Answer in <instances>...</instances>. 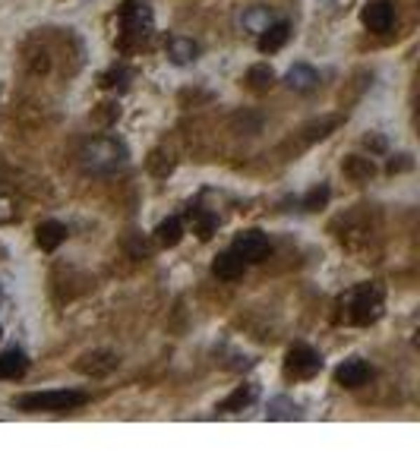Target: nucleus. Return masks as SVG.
I'll return each instance as SVG.
<instances>
[{
	"instance_id": "12",
	"label": "nucleus",
	"mask_w": 420,
	"mask_h": 473,
	"mask_svg": "<svg viewBox=\"0 0 420 473\" xmlns=\"http://www.w3.org/2000/svg\"><path fill=\"white\" fill-rule=\"evenodd\" d=\"M114 366H117V357H111V353H89V357H83L76 363V369L86 372V376H108Z\"/></svg>"
},
{
	"instance_id": "17",
	"label": "nucleus",
	"mask_w": 420,
	"mask_h": 473,
	"mask_svg": "<svg viewBox=\"0 0 420 473\" xmlns=\"http://www.w3.org/2000/svg\"><path fill=\"white\" fill-rule=\"evenodd\" d=\"M155 237H158L161 246H177L180 237H184V224H180V218H168L158 224V231H155Z\"/></svg>"
},
{
	"instance_id": "14",
	"label": "nucleus",
	"mask_w": 420,
	"mask_h": 473,
	"mask_svg": "<svg viewBox=\"0 0 420 473\" xmlns=\"http://www.w3.org/2000/svg\"><path fill=\"white\" fill-rule=\"evenodd\" d=\"M196 54H199V48L193 38H171V41H168V57H171L174 63H180V67L196 60Z\"/></svg>"
},
{
	"instance_id": "18",
	"label": "nucleus",
	"mask_w": 420,
	"mask_h": 473,
	"mask_svg": "<svg viewBox=\"0 0 420 473\" xmlns=\"http://www.w3.org/2000/svg\"><path fill=\"white\" fill-rule=\"evenodd\" d=\"M190 218H193V231L199 233V240H209L212 231L218 227V218H215V214H205V212H199V208H196V212L190 208Z\"/></svg>"
},
{
	"instance_id": "13",
	"label": "nucleus",
	"mask_w": 420,
	"mask_h": 473,
	"mask_svg": "<svg viewBox=\"0 0 420 473\" xmlns=\"http://www.w3.org/2000/svg\"><path fill=\"white\" fill-rule=\"evenodd\" d=\"M26 369H29V359L22 350L0 353V378H20Z\"/></svg>"
},
{
	"instance_id": "4",
	"label": "nucleus",
	"mask_w": 420,
	"mask_h": 473,
	"mask_svg": "<svg viewBox=\"0 0 420 473\" xmlns=\"http://www.w3.org/2000/svg\"><path fill=\"white\" fill-rule=\"evenodd\" d=\"M348 309H351V322H357V325H370V322H376L379 319V309H382L379 287H373V284L357 287L354 294H351V300H348Z\"/></svg>"
},
{
	"instance_id": "5",
	"label": "nucleus",
	"mask_w": 420,
	"mask_h": 473,
	"mask_svg": "<svg viewBox=\"0 0 420 473\" xmlns=\"http://www.w3.org/2000/svg\"><path fill=\"white\" fill-rule=\"evenodd\" d=\"M285 369H287V376H294V378H313L319 369H323V359H319V353L313 350V347L294 344L291 350H287Z\"/></svg>"
},
{
	"instance_id": "21",
	"label": "nucleus",
	"mask_w": 420,
	"mask_h": 473,
	"mask_svg": "<svg viewBox=\"0 0 420 473\" xmlns=\"http://www.w3.org/2000/svg\"><path fill=\"white\" fill-rule=\"evenodd\" d=\"M325 199H329V186H319V189H313V193L306 196V202H304V205H306V208H310V212H313V208L325 205Z\"/></svg>"
},
{
	"instance_id": "8",
	"label": "nucleus",
	"mask_w": 420,
	"mask_h": 473,
	"mask_svg": "<svg viewBox=\"0 0 420 473\" xmlns=\"http://www.w3.org/2000/svg\"><path fill=\"white\" fill-rule=\"evenodd\" d=\"M335 382L344 385V388H360V385L370 382V366L363 359H344L335 369Z\"/></svg>"
},
{
	"instance_id": "15",
	"label": "nucleus",
	"mask_w": 420,
	"mask_h": 473,
	"mask_svg": "<svg viewBox=\"0 0 420 473\" xmlns=\"http://www.w3.org/2000/svg\"><path fill=\"white\" fill-rule=\"evenodd\" d=\"M316 82H319L316 69L306 67V63H297V67L287 73V85L297 88V92H313V88H316Z\"/></svg>"
},
{
	"instance_id": "9",
	"label": "nucleus",
	"mask_w": 420,
	"mask_h": 473,
	"mask_svg": "<svg viewBox=\"0 0 420 473\" xmlns=\"http://www.w3.org/2000/svg\"><path fill=\"white\" fill-rule=\"evenodd\" d=\"M243 268H247V262H243L234 249L222 252V256L212 262V275L222 277V281H237V277H243Z\"/></svg>"
},
{
	"instance_id": "7",
	"label": "nucleus",
	"mask_w": 420,
	"mask_h": 473,
	"mask_svg": "<svg viewBox=\"0 0 420 473\" xmlns=\"http://www.w3.org/2000/svg\"><path fill=\"white\" fill-rule=\"evenodd\" d=\"M360 19H363V25H367L370 32L382 35V32L392 29V22H395V10H392V4H388V0H373V4L363 6Z\"/></svg>"
},
{
	"instance_id": "20",
	"label": "nucleus",
	"mask_w": 420,
	"mask_h": 473,
	"mask_svg": "<svg viewBox=\"0 0 420 473\" xmlns=\"http://www.w3.org/2000/svg\"><path fill=\"white\" fill-rule=\"evenodd\" d=\"M344 170H348L354 180H370L373 177V161L370 158H348V164H344Z\"/></svg>"
},
{
	"instance_id": "16",
	"label": "nucleus",
	"mask_w": 420,
	"mask_h": 473,
	"mask_svg": "<svg viewBox=\"0 0 420 473\" xmlns=\"http://www.w3.org/2000/svg\"><path fill=\"white\" fill-rule=\"evenodd\" d=\"M247 82L253 92H269V88L275 85V69L269 67V63H256V67H250Z\"/></svg>"
},
{
	"instance_id": "1",
	"label": "nucleus",
	"mask_w": 420,
	"mask_h": 473,
	"mask_svg": "<svg viewBox=\"0 0 420 473\" xmlns=\"http://www.w3.org/2000/svg\"><path fill=\"white\" fill-rule=\"evenodd\" d=\"M79 158H83V167L89 174H114V170H121L127 164V149H123V142L104 136V139H92Z\"/></svg>"
},
{
	"instance_id": "3",
	"label": "nucleus",
	"mask_w": 420,
	"mask_h": 473,
	"mask_svg": "<svg viewBox=\"0 0 420 473\" xmlns=\"http://www.w3.org/2000/svg\"><path fill=\"white\" fill-rule=\"evenodd\" d=\"M121 22H123V44H133V41H142L152 29V13H149V4L146 0H127L121 6Z\"/></svg>"
},
{
	"instance_id": "11",
	"label": "nucleus",
	"mask_w": 420,
	"mask_h": 473,
	"mask_svg": "<svg viewBox=\"0 0 420 473\" xmlns=\"http://www.w3.org/2000/svg\"><path fill=\"white\" fill-rule=\"evenodd\" d=\"M35 240H39V246L45 252H54L67 240V227L60 224V221H45V224H39V231H35Z\"/></svg>"
},
{
	"instance_id": "19",
	"label": "nucleus",
	"mask_w": 420,
	"mask_h": 473,
	"mask_svg": "<svg viewBox=\"0 0 420 473\" xmlns=\"http://www.w3.org/2000/svg\"><path fill=\"white\" fill-rule=\"evenodd\" d=\"M250 401H253V388H250V385H243V388H237L234 395H231L218 410H224V413H234V410H243V407H247Z\"/></svg>"
},
{
	"instance_id": "6",
	"label": "nucleus",
	"mask_w": 420,
	"mask_h": 473,
	"mask_svg": "<svg viewBox=\"0 0 420 473\" xmlns=\"http://www.w3.org/2000/svg\"><path fill=\"white\" fill-rule=\"evenodd\" d=\"M231 249H234L247 265L250 262H262V259L269 256V237L262 231H243L241 237L234 240Z\"/></svg>"
},
{
	"instance_id": "10",
	"label": "nucleus",
	"mask_w": 420,
	"mask_h": 473,
	"mask_svg": "<svg viewBox=\"0 0 420 473\" xmlns=\"http://www.w3.org/2000/svg\"><path fill=\"white\" fill-rule=\"evenodd\" d=\"M287 38H291V25L287 22H272V25H266L262 29V35H259V50L262 54H275V50H281L287 44Z\"/></svg>"
},
{
	"instance_id": "2",
	"label": "nucleus",
	"mask_w": 420,
	"mask_h": 473,
	"mask_svg": "<svg viewBox=\"0 0 420 473\" xmlns=\"http://www.w3.org/2000/svg\"><path fill=\"white\" fill-rule=\"evenodd\" d=\"M86 395L83 391H32V395H20L13 401V407L26 410V413H39V410H48V413H67L73 407H83Z\"/></svg>"
}]
</instances>
